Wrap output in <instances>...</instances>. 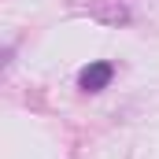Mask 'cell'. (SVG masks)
<instances>
[{
    "instance_id": "obj_1",
    "label": "cell",
    "mask_w": 159,
    "mask_h": 159,
    "mask_svg": "<svg viewBox=\"0 0 159 159\" xmlns=\"http://www.w3.org/2000/svg\"><path fill=\"white\" fill-rule=\"evenodd\" d=\"M111 78H115V67H111L107 59H96V63H89V67L78 74V89H85V93H100V89L111 85Z\"/></svg>"
}]
</instances>
